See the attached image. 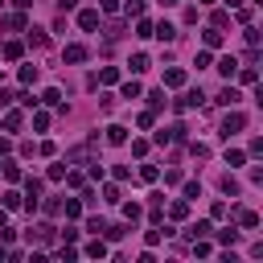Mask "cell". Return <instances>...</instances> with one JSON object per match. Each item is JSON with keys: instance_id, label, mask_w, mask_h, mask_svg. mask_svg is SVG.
Returning a JSON list of instances; mask_svg holds the SVG:
<instances>
[{"instance_id": "1", "label": "cell", "mask_w": 263, "mask_h": 263, "mask_svg": "<svg viewBox=\"0 0 263 263\" xmlns=\"http://www.w3.org/2000/svg\"><path fill=\"white\" fill-rule=\"evenodd\" d=\"M243 127H247V115L226 107V119H222V127H218V136H222V140H230V136H235V132H243Z\"/></svg>"}, {"instance_id": "2", "label": "cell", "mask_w": 263, "mask_h": 263, "mask_svg": "<svg viewBox=\"0 0 263 263\" xmlns=\"http://www.w3.org/2000/svg\"><path fill=\"white\" fill-rule=\"evenodd\" d=\"M202 103H206V95H202V91H185L173 107H177V111H193V107H202Z\"/></svg>"}, {"instance_id": "3", "label": "cell", "mask_w": 263, "mask_h": 263, "mask_svg": "<svg viewBox=\"0 0 263 263\" xmlns=\"http://www.w3.org/2000/svg\"><path fill=\"white\" fill-rule=\"evenodd\" d=\"M99 25H103V13H95V9H82V13H78V29H86V33H95Z\"/></svg>"}, {"instance_id": "4", "label": "cell", "mask_w": 263, "mask_h": 263, "mask_svg": "<svg viewBox=\"0 0 263 263\" xmlns=\"http://www.w3.org/2000/svg\"><path fill=\"white\" fill-rule=\"evenodd\" d=\"M62 58H66V62H70V66H78V62H86V46H78V41H70V46H66V50H62Z\"/></svg>"}, {"instance_id": "5", "label": "cell", "mask_w": 263, "mask_h": 263, "mask_svg": "<svg viewBox=\"0 0 263 263\" xmlns=\"http://www.w3.org/2000/svg\"><path fill=\"white\" fill-rule=\"evenodd\" d=\"M239 99H243V95H239L235 86H222V91L214 95V103H222V107H239Z\"/></svg>"}, {"instance_id": "6", "label": "cell", "mask_w": 263, "mask_h": 263, "mask_svg": "<svg viewBox=\"0 0 263 263\" xmlns=\"http://www.w3.org/2000/svg\"><path fill=\"white\" fill-rule=\"evenodd\" d=\"M164 86H173V91H181V86H185V70H181V66L164 70Z\"/></svg>"}, {"instance_id": "7", "label": "cell", "mask_w": 263, "mask_h": 263, "mask_svg": "<svg viewBox=\"0 0 263 263\" xmlns=\"http://www.w3.org/2000/svg\"><path fill=\"white\" fill-rule=\"evenodd\" d=\"M152 37H160V41H177V25H169V21H160V25L152 29Z\"/></svg>"}, {"instance_id": "8", "label": "cell", "mask_w": 263, "mask_h": 263, "mask_svg": "<svg viewBox=\"0 0 263 263\" xmlns=\"http://www.w3.org/2000/svg\"><path fill=\"white\" fill-rule=\"evenodd\" d=\"M25 33H29V46H33V50H46V46H50V33H46V29H25Z\"/></svg>"}, {"instance_id": "9", "label": "cell", "mask_w": 263, "mask_h": 263, "mask_svg": "<svg viewBox=\"0 0 263 263\" xmlns=\"http://www.w3.org/2000/svg\"><path fill=\"white\" fill-rule=\"evenodd\" d=\"M5 29H17V33H25V29H29L25 13H21V9H17V13H9V17H5Z\"/></svg>"}, {"instance_id": "10", "label": "cell", "mask_w": 263, "mask_h": 263, "mask_svg": "<svg viewBox=\"0 0 263 263\" xmlns=\"http://www.w3.org/2000/svg\"><path fill=\"white\" fill-rule=\"evenodd\" d=\"M62 214H66V218H82V202H78V197H66V202H62Z\"/></svg>"}, {"instance_id": "11", "label": "cell", "mask_w": 263, "mask_h": 263, "mask_svg": "<svg viewBox=\"0 0 263 263\" xmlns=\"http://www.w3.org/2000/svg\"><path fill=\"white\" fill-rule=\"evenodd\" d=\"M235 218H239V226H247V230L259 226V214H255V210H235Z\"/></svg>"}, {"instance_id": "12", "label": "cell", "mask_w": 263, "mask_h": 263, "mask_svg": "<svg viewBox=\"0 0 263 263\" xmlns=\"http://www.w3.org/2000/svg\"><path fill=\"white\" fill-rule=\"evenodd\" d=\"M0 169H5V181H9V185H17V181H21V164H17V160H5Z\"/></svg>"}, {"instance_id": "13", "label": "cell", "mask_w": 263, "mask_h": 263, "mask_svg": "<svg viewBox=\"0 0 263 263\" xmlns=\"http://www.w3.org/2000/svg\"><path fill=\"white\" fill-rule=\"evenodd\" d=\"M202 41H206V50H218V46H222V29H214V25H210V29L202 33Z\"/></svg>"}, {"instance_id": "14", "label": "cell", "mask_w": 263, "mask_h": 263, "mask_svg": "<svg viewBox=\"0 0 263 263\" xmlns=\"http://www.w3.org/2000/svg\"><path fill=\"white\" fill-rule=\"evenodd\" d=\"M235 70H239V58H230V54H226V58L218 62V74H222V78H230Z\"/></svg>"}, {"instance_id": "15", "label": "cell", "mask_w": 263, "mask_h": 263, "mask_svg": "<svg viewBox=\"0 0 263 263\" xmlns=\"http://www.w3.org/2000/svg\"><path fill=\"white\" fill-rule=\"evenodd\" d=\"M21 123H25L21 111H5V132H21Z\"/></svg>"}, {"instance_id": "16", "label": "cell", "mask_w": 263, "mask_h": 263, "mask_svg": "<svg viewBox=\"0 0 263 263\" xmlns=\"http://www.w3.org/2000/svg\"><path fill=\"white\" fill-rule=\"evenodd\" d=\"M86 255H91V259H103V255H107V243H103V235H95V243L86 247Z\"/></svg>"}, {"instance_id": "17", "label": "cell", "mask_w": 263, "mask_h": 263, "mask_svg": "<svg viewBox=\"0 0 263 263\" xmlns=\"http://www.w3.org/2000/svg\"><path fill=\"white\" fill-rule=\"evenodd\" d=\"M123 140H127V127L111 123V127H107V144H123Z\"/></svg>"}, {"instance_id": "18", "label": "cell", "mask_w": 263, "mask_h": 263, "mask_svg": "<svg viewBox=\"0 0 263 263\" xmlns=\"http://www.w3.org/2000/svg\"><path fill=\"white\" fill-rule=\"evenodd\" d=\"M218 243H222V247H235V243H239V230H235V226L218 230Z\"/></svg>"}, {"instance_id": "19", "label": "cell", "mask_w": 263, "mask_h": 263, "mask_svg": "<svg viewBox=\"0 0 263 263\" xmlns=\"http://www.w3.org/2000/svg\"><path fill=\"white\" fill-rule=\"evenodd\" d=\"M210 230H214V226H210V218H202V222H193V226H189V235H193V239H206Z\"/></svg>"}, {"instance_id": "20", "label": "cell", "mask_w": 263, "mask_h": 263, "mask_svg": "<svg viewBox=\"0 0 263 263\" xmlns=\"http://www.w3.org/2000/svg\"><path fill=\"white\" fill-rule=\"evenodd\" d=\"M127 66H132V70H136V74H144V70H148L152 62H148V54H132V62H127Z\"/></svg>"}, {"instance_id": "21", "label": "cell", "mask_w": 263, "mask_h": 263, "mask_svg": "<svg viewBox=\"0 0 263 263\" xmlns=\"http://www.w3.org/2000/svg\"><path fill=\"white\" fill-rule=\"evenodd\" d=\"M37 239H41V243H54V239H58V226L41 222V226H37Z\"/></svg>"}, {"instance_id": "22", "label": "cell", "mask_w": 263, "mask_h": 263, "mask_svg": "<svg viewBox=\"0 0 263 263\" xmlns=\"http://www.w3.org/2000/svg\"><path fill=\"white\" fill-rule=\"evenodd\" d=\"M41 103H50V107H62V91H58V86H50V91L41 95Z\"/></svg>"}, {"instance_id": "23", "label": "cell", "mask_w": 263, "mask_h": 263, "mask_svg": "<svg viewBox=\"0 0 263 263\" xmlns=\"http://www.w3.org/2000/svg\"><path fill=\"white\" fill-rule=\"evenodd\" d=\"M21 82H25V86H29V82H37V66H33V62L21 66Z\"/></svg>"}, {"instance_id": "24", "label": "cell", "mask_w": 263, "mask_h": 263, "mask_svg": "<svg viewBox=\"0 0 263 263\" xmlns=\"http://www.w3.org/2000/svg\"><path fill=\"white\" fill-rule=\"evenodd\" d=\"M164 235H173V230H169V226H164V230H148V235H144V243H148V247H156Z\"/></svg>"}, {"instance_id": "25", "label": "cell", "mask_w": 263, "mask_h": 263, "mask_svg": "<svg viewBox=\"0 0 263 263\" xmlns=\"http://www.w3.org/2000/svg\"><path fill=\"white\" fill-rule=\"evenodd\" d=\"M222 193H230V197L239 193V181H235V173H226V177H222Z\"/></svg>"}, {"instance_id": "26", "label": "cell", "mask_w": 263, "mask_h": 263, "mask_svg": "<svg viewBox=\"0 0 263 263\" xmlns=\"http://www.w3.org/2000/svg\"><path fill=\"white\" fill-rule=\"evenodd\" d=\"M123 235H127V226H107V230H103V239H111V243H119Z\"/></svg>"}, {"instance_id": "27", "label": "cell", "mask_w": 263, "mask_h": 263, "mask_svg": "<svg viewBox=\"0 0 263 263\" xmlns=\"http://www.w3.org/2000/svg\"><path fill=\"white\" fill-rule=\"evenodd\" d=\"M160 107H164V91H152L148 95V111H160Z\"/></svg>"}, {"instance_id": "28", "label": "cell", "mask_w": 263, "mask_h": 263, "mask_svg": "<svg viewBox=\"0 0 263 263\" xmlns=\"http://www.w3.org/2000/svg\"><path fill=\"white\" fill-rule=\"evenodd\" d=\"M123 13H127V17H140V13H144V0H127Z\"/></svg>"}, {"instance_id": "29", "label": "cell", "mask_w": 263, "mask_h": 263, "mask_svg": "<svg viewBox=\"0 0 263 263\" xmlns=\"http://www.w3.org/2000/svg\"><path fill=\"white\" fill-rule=\"evenodd\" d=\"M230 25V13L226 9H214V29H226Z\"/></svg>"}, {"instance_id": "30", "label": "cell", "mask_w": 263, "mask_h": 263, "mask_svg": "<svg viewBox=\"0 0 263 263\" xmlns=\"http://www.w3.org/2000/svg\"><path fill=\"white\" fill-rule=\"evenodd\" d=\"M5 58L17 62V58H21V41H5Z\"/></svg>"}, {"instance_id": "31", "label": "cell", "mask_w": 263, "mask_h": 263, "mask_svg": "<svg viewBox=\"0 0 263 263\" xmlns=\"http://www.w3.org/2000/svg\"><path fill=\"white\" fill-rule=\"evenodd\" d=\"M243 160H247V156H243L239 148H230V152H226V164H230V169H239V164H243Z\"/></svg>"}, {"instance_id": "32", "label": "cell", "mask_w": 263, "mask_h": 263, "mask_svg": "<svg viewBox=\"0 0 263 263\" xmlns=\"http://www.w3.org/2000/svg\"><path fill=\"white\" fill-rule=\"evenodd\" d=\"M123 99H140V82H136V78L123 82Z\"/></svg>"}, {"instance_id": "33", "label": "cell", "mask_w": 263, "mask_h": 263, "mask_svg": "<svg viewBox=\"0 0 263 263\" xmlns=\"http://www.w3.org/2000/svg\"><path fill=\"white\" fill-rule=\"evenodd\" d=\"M136 37H152V21H144V17L136 21Z\"/></svg>"}, {"instance_id": "34", "label": "cell", "mask_w": 263, "mask_h": 263, "mask_svg": "<svg viewBox=\"0 0 263 263\" xmlns=\"http://www.w3.org/2000/svg\"><path fill=\"white\" fill-rule=\"evenodd\" d=\"M99 82H107V86H111V82H119V70H115V66H107V70L99 74Z\"/></svg>"}, {"instance_id": "35", "label": "cell", "mask_w": 263, "mask_h": 263, "mask_svg": "<svg viewBox=\"0 0 263 263\" xmlns=\"http://www.w3.org/2000/svg\"><path fill=\"white\" fill-rule=\"evenodd\" d=\"M17 206H21V193L9 189V193H5V210H17Z\"/></svg>"}, {"instance_id": "36", "label": "cell", "mask_w": 263, "mask_h": 263, "mask_svg": "<svg viewBox=\"0 0 263 263\" xmlns=\"http://www.w3.org/2000/svg\"><path fill=\"white\" fill-rule=\"evenodd\" d=\"M239 78H243L247 86H255V78H259V74H255V66H243V70H239Z\"/></svg>"}, {"instance_id": "37", "label": "cell", "mask_w": 263, "mask_h": 263, "mask_svg": "<svg viewBox=\"0 0 263 263\" xmlns=\"http://www.w3.org/2000/svg\"><path fill=\"white\" fill-rule=\"evenodd\" d=\"M169 214H173V218H185V214H189V202H173Z\"/></svg>"}, {"instance_id": "38", "label": "cell", "mask_w": 263, "mask_h": 263, "mask_svg": "<svg viewBox=\"0 0 263 263\" xmlns=\"http://www.w3.org/2000/svg\"><path fill=\"white\" fill-rule=\"evenodd\" d=\"M86 230H91V235H103L107 222H103V218H91V222H86Z\"/></svg>"}, {"instance_id": "39", "label": "cell", "mask_w": 263, "mask_h": 263, "mask_svg": "<svg viewBox=\"0 0 263 263\" xmlns=\"http://www.w3.org/2000/svg\"><path fill=\"white\" fill-rule=\"evenodd\" d=\"M123 218H127V222H136V218H140V206H136V202H127V206H123Z\"/></svg>"}, {"instance_id": "40", "label": "cell", "mask_w": 263, "mask_h": 263, "mask_svg": "<svg viewBox=\"0 0 263 263\" xmlns=\"http://www.w3.org/2000/svg\"><path fill=\"white\" fill-rule=\"evenodd\" d=\"M185 197H202V181H185Z\"/></svg>"}, {"instance_id": "41", "label": "cell", "mask_w": 263, "mask_h": 263, "mask_svg": "<svg viewBox=\"0 0 263 263\" xmlns=\"http://www.w3.org/2000/svg\"><path fill=\"white\" fill-rule=\"evenodd\" d=\"M33 127L46 132V127H50V115H46V111H37V115H33Z\"/></svg>"}, {"instance_id": "42", "label": "cell", "mask_w": 263, "mask_h": 263, "mask_svg": "<svg viewBox=\"0 0 263 263\" xmlns=\"http://www.w3.org/2000/svg\"><path fill=\"white\" fill-rule=\"evenodd\" d=\"M17 99H21V103H25L29 111H33V107H37V103H41V99H37V95H29V91H25V95H17Z\"/></svg>"}, {"instance_id": "43", "label": "cell", "mask_w": 263, "mask_h": 263, "mask_svg": "<svg viewBox=\"0 0 263 263\" xmlns=\"http://www.w3.org/2000/svg\"><path fill=\"white\" fill-rule=\"evenodd\" d=\"M193 66H197V70H206V66H210V50H202V54H197V58H193Z\"/></svg>"}, {"instance_id": "44", "label": "cell", "mask_w": 263, "mask_h": 263, "mask_svg": "<svg viewBox=\"0 0 263 263\" xmlns=\"http://www.w3.org/2000/svg\"><path fill=\"white\" fill-rule=\"evenodd\" d=\"M148 152V140H132V156H144Z\"/></svg>"}, {"instance_id": "45", "label": "cell", "mask_w": 263, "mask_h": 263, "mask_svg": "<svg viewBox=\"0 0 263 263\" xmlns=\"http://www.w3.org/2000/svg\"><path fill=\"white\" fill-rule=\"evenodd\" d=\"M189 152H193L197 160H206V156H210V148H206V144H189Z\"/></svg>"}, {"instance_id": "46", "label": "cell", "mask_w": 263, "mask_h": 263, "mask_svg": "<svg viewBox=\"0 0 263 263\" xmlns=\"http://www.w3.org/2000/svg\"><path fill=\"white\" fill-rule=\"evenodd\" d=\"M140 177H144V181H156L160 173H156V164H144V169H140Z\"/></svg>"}, {"instance_id": "47", "label": "cell", "mask_w": 263, "mask_h": 263, "mask_svg": "<svg viewBox=\"0 0 263 263\" xmlns=\"http://www.w3.org/2000/svg\"><path fill=\"white\" fill-rule=\"evenodd\" d=\"M37 152H41V156H58V144H54V140H46V144H41Z\"/></svg>"}, {"instance_id": "48", "label": "cell", "mask_w": 263, "mask_h": 263, "mask_svg": "<svg viewBox=\"0 0 263 263\" xmlns=\"http://www.w3.org/2000/svg\"><path fill=\"white\" fill-rule=\"evenodd\" d=\"M210 218H226V202H214L210 206Z\"/></svg>"}, {"instance_id": "49", "label": "cell", "mask_w": 263, "mask_h": 263, "mask_svg": "<svg viewBox=\"0 0 263 263\" xmlns=\"http://www.w3.org/2000/svg\"><path fill=\"white\" fill-rule=\"evenodd\" d=\"M123 5H119V0H103V13H119Z\"/></svg>"}, {"instance_id": "50", "label": "cell", "mask_w": 263, "mask_h": 263, "mask_svg": "<svg viewBox=\"0 0 263 263\" xmlns=\"http://www.w3.org/2000/svg\"><path fill=\"white\" fill-rule=\"evenodd\" d=\"M13 5H17V9H21V13H25V9H29V5H33V0H13Z\"/></svg>"}, {"instance_id": "51", "label": "cell", "mask_w": 263, "mask_h": 263, "mask_svg": "<svg viewBox=\"0 0 263 263\" xmlns=\"http://www.w3.org/2000/svg\"><path fill=\"white\" fill-rule=\"evenodd\" d=\"M5 222H9V210H5V206H0V226H5Z\"/></svg>"}, {"instance_id": "52", "label": "cell", "mask_w": 263, "mask_h": 263, "mask_svg": "<svg viewBox=\"0 0 263 263\" xmlns=\"http://www.w3.org/2000/svg\"><path fill=\"white\" fill-rule=\"evenodd\" d=\"M160 5H164V9H173V5H181V0H160Z\"/></svg>"}, {"instance_id": "53", "label": "cell", "mask_w": 263, "mask_h": 263, "mask_svg": "<svg viewBox=\"0 0 263 263\" xmlns=\"http://www.w3.org/2000/svg\"><path fill=\"white\" fill-rule=\"evenodd\" d=\"M197 5H214V0H197Z\"/></svg>"}]
</instances>
